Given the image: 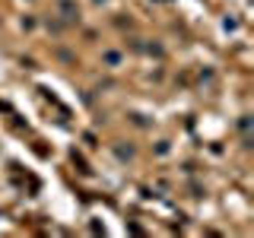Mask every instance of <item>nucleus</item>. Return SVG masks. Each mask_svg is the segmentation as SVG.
<instances>
[{"label":"nucleus","instance_id":"obj_1","mask_svg":"<svg viewBox=\"0 0 254 238\" xmlns=\"http://www.w3.org/2000/svg\"><path fill=\"white\" fill-rule=\"evenodd\" d=\"M54 10H58V19L64 26H79V3L76 0H54Z\"/></svg>","mask_w":254,"mask_h":238},{"label":"nucleus","instance_id":"obj_2","mask_svg":"<svg viewBox=\"0 0 254 238\" xmlns=\"http://www.w3.org/2000/svg\"><path fill=\"white\" fill-rule=\"evenodd\" d=\"M102 60H105L108 70H118V67L124 63V54L118 51V48H105V51H102Z\"/></svg>","mask_w":254,"mask_h":238},{"label":"nucleus","instance_id":"obj_3","mask_svg":"<svg viewBox=\"0 0 254 238\" xmlns=\"http://www.w3.org/2000/svg\"><path fill=\"white\" fill-rule=\"evenodd\" d=\"M19 26L26 29V32H32V29H35V16H32V13H26V16H22V22H19Z\"/></svg>","mask_w":254,"mask_h":238},{"label":"nucleus","instance_id":"obj_4","mask_svg":"<svg viewBox=\"0 0 254 238\" xmlns=\"http://www.w3.org/2000/svg\"><path fill=\"white\" fill-rule=\"evenodd\" d=\"M92 3H95V6H105V3H108V0H92Z\"/></svg>","mask_w":254,"mask_h":238}]
</instances>
